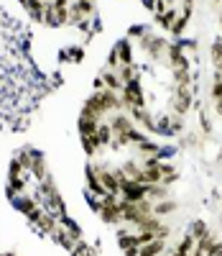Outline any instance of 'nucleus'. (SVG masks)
Returning <instances> with one entry per match:
<instances>
[{
	"label": "nucleus",
	"instance_id": "nucleus-1",
	"mask_svg": "<svg viewBox=\"0 0 222 256\" xmlns=\"http://www.w3.org/2000/svg\"><path fill=\"white\" fill-rule=\"evenodd\" d=\"M138 46H141V52L151 59V62H156V64H166V52H169V41L164 38V36H159V34H148V36H143L141 41H138Z\"/></svg>",
	"mask_w": 222,
	"mask_h": 256
},
{
	"label": "nucleus",
	"instance_id": "nucleus-2",
	"mask_svg": "<svg viewBox=\"0 0 222 256\" xmlns=\"http://www.w3.org/2000/svg\"><path fill=\"white\" fill-rule=\"evenodd\" d=\"M192 105H194V90H192V84H174L171 102H169L171 113L184 118V116L192 110Z\"/></svg>",
	"mask_w": 222,
	"mask_h": 256
},
{
	"label": "nucleus",
	"instance_id": "nucleus-3",
	"mask_svg": "<svg viewBox=\"0 0 222 256\" xmlns=\"http://www.w3.org/2000/svg\"><path fill=\"white\" fill-rule=\"evenodd\" d=\"M28 223H31L33 228H38L41 233H46V236H54L56 228H59V218L54 216V212H49L43 205H41V208L33 212V216L28 218Z\"/></svg>",
	"mask_w": 222,
	"mask_h": 256
},
{
	"label": "nucleus",
	"instance_id": "nucleus-4",
	"mask_svg": "<svg viewBox=\"0 0 222 256\" xmlns=\"http://www.w3.org/2000/svg\"><path fill=\"white\" fill-rule=\"evenodd\" d=\"M120 95H123V100H125V105H128V110H130V108H146V95H143L141 77H136L133 82H125Z\"/></svg>",
	"mask_w": 222,
	"mask_h": 256
},
{
	"label": "nucleus",
	"instance_id": "nucleus-5",
	"mask_svg": "<svg viewBox=\"0 0 222 256\" xmlns=\"http://www.w3.org/2000/svg\"><path fill=\"white\" fill-rule=\"evenodd\" d=\"M120 200H125V202H143V200H148L146 184H141L136 180H125L120 184Z\"/></svg>",
	"mask_w": 222,
	"mask_h": 256
},
{
	"label": "nucleus",
	"instance_id": "nucleus-6",
	"mask_svg": "<svg viewBox=\"0 0 222 256\" xmlns=\"http://www.w3.org/2000/svg\"><path fill=\"white\" fill-rule=\"evenodd\" d=\"M10 202H13V208L20 212V216H26V218H31L33 212L41 208V200H38V195H33V192H20V195H15Z\"/></svg>",
	"mask_w": 222,
	"mask_h": 256
},
{
	"label": "nucleus",
	"instance_id": "nucleus-7",
	"mask_svg": "<svg viewBox=\"0 0 222 256\" xmlns=\"http://www.w3.org/2000/svg\"><path fill=\"white\" fill-rule=\"evenodd\" d=\"M97 174H100L102 187L107 190V195H118L120 198V177H118L115 169H110L105 164H97Z\"/></svg>",
	"mask_w": 222,
	"mask_h": 256
},
{
	"label": "nucleus",
	"instance_id": "nucleus-8",
	"mask_svg": "<svg viewBox=\"0 0 222 256\" xmlns=\"http://www.w3.org/2000/svg\"><path fill=\"white\" fill-rule=\"evenodd\" d=\"M107 123H110V128H113V138L125 136V134H130L133 128H136V123H133V118L128 113H113Z\"/></svg>",
	"mask_w": 222,
	"mask_h": 256
},
{
	"label": "nucleus",
	"instance_id": "nucleus-9",
	"mask_svg": "<svg viewBox=\"0 0 222 256\" xmlns=\"http://www.w3.org/2000/svg\"><path fill=\"white\" fill-rule=\"evenodd\" d=\"M133 49H136V46H133V41H130L128 36H125V38H120L118 44L113 46V52L118 54L120 64H133Z\"/></svg>",
	"mask_w": 222,
	"mask_h": 256
},
{
	"label": "nucleus",
	"instance_id": "nucleus-10",
	"mask_svg": "<svg viewBox=\"0 0 222 256\" xmlns=\"http://www.w3.org/2000/svg\"><path fill=\"white\" fill-rule=\"evenodd\" d=\"M176 210H179V202H176L174 198H169V200H161V202H153V216H159L161 220L171 218Z\"/></svg>",
	"mask_w": 222,
	"mask_h": 256
},
{
	"label": "nucleus",
	"instance_id": "nucleus-11",
	"mask_svg": "<svg viewBox=\"0 0 222 256\" xmlns=\"http://www.w3.org/2000/svg\"><path fill=\"white\" fill-rule=\"evenodd\" d=\"M146 192H148V200L151 202H161V200H169V198H174V192H171V187H166V184H146Z\"/></svg>",
	"mask_w": 222,
	"mask_h": 256
},
{
	"label": "nucleus",
	"instance_id": "nucleus-12",
	"mask_svg": "<svg viewBox=\"0 0 222 256\" xmlns=\"http://www.w3.org/2000/svg\"><path fill=\"white\" fill-rule=\"evenodd\" d=\"M187 233H189V236H192L194 241H202V238H207L210 233H212V228H210V223H207V220L197 218V220H192V223H189Z\"/></svg>",
	"mask_w": 222,
	"mask_h": 256
},
{
	"label": "nucleus",
	"instance_id": "nucleus-13",
	"mask_svg": "<svg viewBox=\"0 0 222 256\" xmlns=\"http://www.w3.org/2000/svg\"><path fill=\"white\" fill-rule=\"evenodd\" d=\"M102 120H97V118H90V116H82L79 113V118H77V131H79V138L82 136H92L95 131H97V126H100Z\"/></svg>",
	"mask_w": 222,
	"mask_h": 256
},
{
	"label": "nucleus",
	"instance_id": "nucleus-14",
	"mask_svg": "<svg viewBox=\"0 0 222 256\" xmlns=\"http://www.w3.org/2000/svg\"><path fill=\"white\" fill-rule=\"evenodd\" d=\"M79 141H82V148H84V154L90 156V159L100 156V154H102V148H105V146L100 144V138H97L95 134H92V136H82Z\"/></svg>",
	"mask_w": 222,
	"mask_h": 256
},
{
	"label": "nucleus",
	"instance_id": "nucleus-15",
	"mask_svg": "<svg viewBox=\"0 0 222 256\" xmlns=\"http://www.w3.org/2000/svg\"><path fill=\"white\" fill-rule=\"evenodd\" d=\"M59 59H61V62H66V64H79V62L84 59V49H82L79 44L64 46V52L59 54Z\"/></svg>",
	"mask_w": 222,
	"mask_h": 256
},
{
	"label": "nucleus",
	"instance_id": "nucleus-16",
	"mask_svg": "<svg viewBox=\"0 0 222 256\" xmlns=\"http://www.w3.org/2000/svg\"><path fill=\"white\" fill-rule=\"evenodd\" d=\"M161 172H164V177H161V184H166V187H171V184H176L179 182V169H176L171 162H164L161 164Z\"/></svg>",
	"mask_w": 222,
	"mask_h": 256
},
{
	"label": "nucleus",
	"instance_id": "nucleus-17",
	"mask_svg": "<svg viewBox=\"0 0 222 256\" xmlns=\"http://www.w3.org/2000/svg\"><path fill=\"white\" fill-rule=\"evenodd\" d=\"M141 169H143V164L138 162V159H128L123 166H120V172L128 177V180H138V174H141Z\"/></svg>",
	"mask_w": 222,
	"mask_h": 256
},
{
	"label": "nucleus",
	"instance_id": "nucleus-18",
	"mask_svg": "<svg viewBox=\"0 0 222 256\" xmlns=\"http://www.w3.org/2000/svg\"><path fill=\"white\" fill-rule=\"evenodd\" d=\"M212 131H215V123H212L210 113L202 108L199 110V134H205V138H207V136H212Z\"/></svg>",
	"mask_w": 222,
	"mask_h": 256
},
{
	"label": "nucleus",
	"instance_id": "nucleus-19",
	"mask_svg": "<svg viewBox=\"0 0 222 256\" xmlns=\"http://www.w3.org/2000/svg\"><path fill=\"white\" fill-rule=\"evenodd\" d=\"M210 59H212V67H215V70H222V38L212 41V46H210Z\"/></svg>",
	"mask_w": 222,
	"mask_h": 256
},
{
	"label": "nucleus",
	"instance_id": "nucleus-20",
	"mask_svg": "<svg viewBox=\"0 0 222 256\" xmlns=\"http://www.w3.org/2000/svg\"><path fill=\"white\" fill-rule=\"evenodd\" d=\"M95 136L100 138V144H102V146H110V144H113V128H110V123H105V120H102V123L97 126Z\"/></svg>",
	"mask_w": 222,
	"mask_h": 256
},
{
	"label": "nucleus",
	"instance_id": "nucleus-21",
	"mask_svg": "<svg viewBox=\"0 0 222 256\" xmlns=\"http://www.w3.org/2000/svg\"><path fill=\"white\" fill-rule=\"evenodd\" d=\"M118 74H120L123 84H125V82H133L136 77H141V72H138V67H136V64H123V67L118 70Z\"/></svg>",
	"mask_w": 222,
	"mask_h": 256
},
{
	"label": "nucleus",
	"instance_id": "nucleus-22",
	"mask_svg": "<svg viewBox=\"0 0 222 256\" xmlns=\"http://www.w3.org/2000/svg\"><path fill=\"white\" fill-rule=\"evenodd\" d=\"M151 34V28L146 26V24H136V26H130V31H128V38L130 41H141L143 36H148Z\"/></svg>",
	"mask_w": 222,
	"mask_h": 256
},
{
	"label": "nucleus",
	"instance_id": "nucleus-23",
	"mask_svg": "<svg viewBox=\"0 0 222 256\" xmlns=\"http://www.w3.org/2000/svg\"><path fill=\"white\" fill-rule=\"evenodd\" d=\"M210 98H212V102H222V80H212Z\"/></svg>",
	"mask_w": 222,
	"mask_h": 256
},
{
	"label": "nucleus",
	"instance_id": "nucleus-24",
	"mask_svg": "<svg viewBox=\"0 0 222 256\" xmlns=\"http://www.w3.org/2000/svg\"><path fill=\"white\" fill-rule=\"evenodd\" d=\"M212 6H222V0H212Z\"/></svg>",
	"mask_w": 222,
	"mask_h": 256
},
{
	"label": "nucleus",
	"instance_id": "nucleus-25",
	"mask_svg": "<svg viewBox=\"0 0 222 256\" xmlns=\"http://www.w3.org/2000/svg\"><path fill=\"white\" fill-rule=\"evenodd\" d=\"M220 26H222V10H220Z\"/></svg>",
	"mask_w": 222,
	"mask_h": 256
}]
</instances>
